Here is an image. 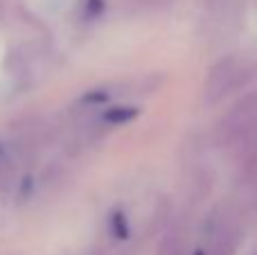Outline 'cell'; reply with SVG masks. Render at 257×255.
<instances>
[{
  "label": "cell",
  "instance_id": "cell-11",
  "mask_svg": "<svg viewBox=\"0 0 257 255\" xmlns=\"http://www.w3.org/2000/svg\"><path fill=\"white\" fill-rule=\"evenodd\" d=\"M194 255H210V253H205V251H203V248H199V251H196Z\"/></svg>",
  "mask_w": 257,
  "mask_h": 255
},
{
  "label": "cell",
  "instance_id": "cell-2",
  "mask_svg": "<svg viewBox=\"0 0 257 255\" xmlns=\"http://www.w3.org/2000/svg\"><path fill=\"white\" fill-rule=\"evenodd\" d=\"M257 117V90L246 93L241 99H237L228 113L219 120L217 129H214V143L223 149H230L235 145L239 131L244 129L248 122H253Z\"/></svg>",
  "mask_w": 257,
  "mask_h": 255
},
{
  "label": "cell",
  "instance_id": "cell-7",
  "mask_svg": "<svg viewBox=\"0 0 257 255\" xmlns=\"http://www.w3.org/2000/svg\"><path fill=\"white\" fill-rule=\"evenodd\" d=\"M244 163H241V179L246 185H257V147L250 149L248 154H244Z\"/></svg>",
  "mask_w": 257,
  "mask_h": 255
},
{
  "label": "cell",
  "instance_id": "cell-8",
  "mask_svg": "<svg viewBox=\"0 0 257 255\" xmlns=\"http://www.w3.org/2000/svg\"><path fill=\"white\" fill-rule=\"evenodd\" d=\"M104 9H106V0H86L84 3L86 21H95V18H99L104 14Z\"/></svg>",
  "mask_w": 257,
  "mask_h": 255
},
{
  "label": "cell",
  "instance_id": "cell-10",
  "mask_svg": "<svg viewBox=\"0 0 257 255\" xmlns=\"http://www.w3.org/2000/svg\"><path fill=\"white\" fill-rule=\"evenodd\" d=\"M32 188H34V179H32V176H25V179H23V183H21V197L23 199H27L30 197V192H32Z\"/></svg>",
  "mask_w": 257,
  "mask_h": 255
},
{
  "label": "cell",
  "instance_id": "cell-1",
  "mask_svg": "<svg viewBox=\"0 0 257 255\" xmlns=\"http://www.w3.org/2000/svg\"><path fill=\"white\" fill-rule=\"evenodd\" d=\"M255 77V66L237 57H223L212 63L203 84V99L208 106L223 102L228 95L246 88Z\"/></svg>",
  "mask_w": 257,
  "mask_h": 255
},
{
  "label": "cell",
  "instance_id": "cell-3",
  "mask_svg": "<svg viewBox=\"0 0 257 255\" xmlns=\"http://www.w3.org/2000/svg\"><path fill=\"white\" fill-rule=\"evenodd\" d=\"M210 237H212V255H232L237 244V230L232 221H228L226 217L212 219Z\"/></svg>",
  "mask_w": 257,
  "mask_h": 255
},
{
  "label": "cell",
  "instance_id": "cell-12",
  "mask_svg": "<svg viewBox=\"0 0 257 255\" xmlns=\"http://www.w3.org/2000/svg\"><path fill=\"white\" fill-rule=\"evenodd\" d=\"M88 255H102V253H99V251H97V248H95V251H90Z\"/></svg>",
  "mask_w": 257,
  "mask_h": 255
},
{
  "label": "cell",
  "instance_id": "cell-6",
  "mask_svg": "<svg viewBox=\"0 0 257 255\" xmlns=\"http://www.w3.org/2000/svg\"><path fill=\"white\" fill-rule=\"evenodd\" d=\"M158 255H185V244H183L181 233L165 235L163 244H160V248H158Z\"/></svg>",
  "mask_w": 257,
  "mask_h": 255
},
{
  "label": "cell",
  "instance_id": "cell-5",
  "mask_svg": "<svg viewBox=\"0 0 257 255\" xmlns=\"http://www.w3.org/2000/svg\"><path fill=\"white\" fill-rule=\"evenodd\" d=\"M108 228H111L113 237L120 239V242L128 239V235H131V228H128L126 212L122 210V208H115V210L111 212V217H108Z\"/></svg>",
  "mask_w": 257,
  "mask_h": 255
},
{
  "label": "cell",
  "instance_id": "cell-13",
  "mask_svg": "<svg viewBox=\"0 0 257 255\" xmlns=\"http://www.w3.org/2000/svg\"><path fill=\"white\" fill-rule=\"evenodd\" d=\"M0 154H3V149H0Z\"/></svg>",
  "mask_w": 257,
  "mask_h": 255
},
{
  "label": "cell",
  "instance_id": "cell-9",
  "mask_svg": "<svg viewBox=\"0 0 257 255\" xmlns=\"http://www.w3.org/2000/svg\"><path fill=\"white\" fill-rule=\"evenodd\" d=\"M111 99L108 90H88V93L81 97V104H88V106H102Z\"/></svg>",
  "mask_w": 257,
  "mask_h": 255
},
{
  "label": "cell",
  "instance_id": "cell-4",
  "mask_svg": "<svg viewBox=\"0 0 257 255\" xmlns=\"http://www.w3.org/2000/svg\"><path fill=\"white\" fill-rule=\"evenodd\" d=\"M138 115H140V108L138 106H113V108H106V111H104L102 120L111 126H122V124L133 122Z\"/></svg>",
  "mask_w": 257,
  "mask_h": 255
}]
</instances>
